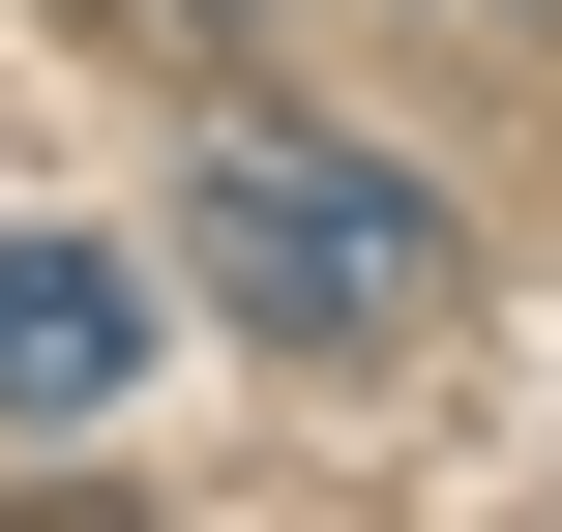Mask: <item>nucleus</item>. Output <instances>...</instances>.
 Masks as SVG:
<instances>
[{"mask_svg": "<svg viewBox=\"0 0 562 532\" xmlns=\"http://www.w3.org/2000/svg\"><path fill=\"white\" fill-rule=\"evenodd\" d=\"M178 237H207V296L267 326V355H415L445 326V178L415 148H356V118H237L207 178H178Z\"/></svg>", "mask_w": 562, "mask_h": 532, "instance_id": "obj_1", "label": "nucleus"}, {"mask_svg": "<svg viewBox=\"0 0 562 532\" xmlns=\"http://www.w3.org/2000/svg\"><path fill=\"white\" fill-rule=\"evenodd\" d=\"M119 385H148V296L89 237H0V444H89Z\"/></svg>", "mask_w": 562, "mask_h": 532, "instance_id": "obj_2", "label": "nucleus"}, {"mask_svg": "<svg viewBox=\"0 0 562 532\" xmlns=\"http://www.w3.org/2000/svg\"><path fill=\"white\" fill-rule=\"evenodd\" d=\"M119 30H267V0H119Z\"/></svg>", "mask_w": 562, "mask_h": 532, "instance_id": "obj_3", "label": "nucleus"}]
</instances>
